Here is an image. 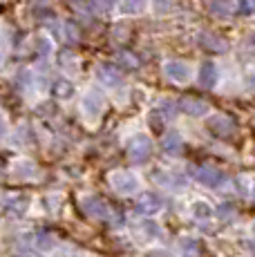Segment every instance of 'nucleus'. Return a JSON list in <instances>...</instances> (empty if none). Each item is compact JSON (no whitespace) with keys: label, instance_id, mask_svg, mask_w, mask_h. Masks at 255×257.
<instances>
[{"label":"nucleus","instance_id":"nucleus-1","mask_svg":"<svg viewBox=\"0 0 255 257\" xmlns=\"http://www.w3.org/2000/svg\"><path fill=\"white\" fill-rule=\"evenodd\" d=\"M197 43L204 49H208V52H217V54H222V52H226V49H228V43L224 41L222 36L213 34V32H202L197 36Z\"/></svg>","mask_w":255,"mask_h":257},{"label":"nucleus","instance_id":"nucleus-2","mask_svg":"<svg viewBox=\"0 0 255 257\" xmlns=\"http://www.w3.org/2000/svg\"><path fill=\"white\" fill-rule=\"evenodd\" d=\"M164 72H166V76L175 83H186L190 76V67L181 61H168L164 67Z\"/></svg>","mask_w":255,"mask_h":257},{"label":"nucleus","instance_id":"nucleus-3","mask_svg":"<svg viewBox=\"0 0 255 257\" xmlns=\"http://www.w3.org/2000/svg\"><path fill=\"white\" fill-rule=\"evenodd\" d=\"M199 78H202L204 87H213L215 81H217V67H215V63L206 61L202 65V72H199Z\"/></svg>","mask_w":255,"mask_h":257},{"label":"nucleus","instance_id":"nucleus-4","mask_svg":"<svg viewBox=\"0 0 255 257\" xmlns=\"http://www.w3.org/2000/svg\"><path fill=\"white\" fill-rule=\"evenodd\" d=\"M148 0H121V12L123 14H141L146 9Z\"/></svg>","mask_w":255,"mask_h":257},{"label":"nucleus","instance_id":"nucleus-5","mask_svg":"<svg viewBox=\"0 0 255 257\" xmlns=\"http://www.w3.org/2000/svg\"><path fill=\"white\" fill-rule=\"evenodd\" d=\"M208 7L217 16H230V0H208Z\"/></svg>","mask_w":255,"mask_h":257},{"label":"nucleus","instance_id":"nucleus-6","mask_svg":"<svg viewBox=\"0 0 255 257\" xmlns=\"http://www.w3.org/2000/svg\"><path fill=\"white\" fill-rule=\"evenodd\" d=\"M99 78H103L107 85H116V83L121 81L119 74H116V70H114V67H110V65H103L101 67V70H99Z\"/></svg>","mask_w":255,"mask_h":257},{"label":"nucleus","instance_id":"nucleus-7","mask_svg":"<svg viewBox=\"0 0 255 257\" xmlns=\"http://www.w3.org/2000/svg\"><path fill=\"white\" fill-rule=\"evenodd\" d=\"M184 110L186 112H190V114H202V112H206V105L204 103H197V101H193V98H186L184 101Z\"/></svg>","mask_w":255,"mask_h":257},{"label":"nucleus","instance_id":"nucleus-8","mask_svg":"<svg viewBox=\"0 0 255 257\" xmlns=\"http://www.w3.org/2000/svg\"><path fill=\"white\" fill-rule=\"evenodd\" d=\"M153 9L157 14H168L173 9V0H153Z\"/></svg>","mask_w":255,"mask_h":257},{"label":"nucleus","instance_id":"nucleus-9","mask_svg":"<svg viewBox=\"0 0 255 257\" xmlns=\"http://www.w3.org/2000/svg\"><path fill=\"white\" fill-rule=\"evenodd\" d=\"M92 7H94V12L105 14L114 7V0H92Z\"/></svg>","mask_w":255,"mask_h":257},{"label":"nucleus","instance_id":"nucleus-10","mask_svg":"<svg viewBox=\"0 0 255 257\" xmlns=\"http://www.w3.org/2000/svg\"><path fill=\"white\" fill-rule=\"evenodd\" d=\"M239 12H242L244 16L255 14V0H239Z\"/></svg>","mask_w":255,"mask_h":257},{"label":"nucleus","instance_id":"nucleus-11","mask_svg":"<svg viewBox=\"0 0 255 257\" xmlns=\"http://www.w3.org/2000/svg\"><path fill=\"white\" fill-rule=\"evenodd\" d=\"M85 107H101V94L90 92L85 96Z\"/></svg>","mask_w":255,"mask_h":257},{"label":"nucleus","instance_id":"nucleus-12","mask_svg":"<svg viewBox=\"0 0 255 257\" xmlns=\"http://www.w3.org/2000/svg\"><path fill=\"white\" fill-rule=\"evenodd\" d=\"M119 58H121V61H125L123 65H128V67H137V65H139L137 56H132V54H128V52H121V54H119Z\"/></svg>","mask_w":255,"mask_h":257},{"label":"nucleus","instance_id":"nucleus-13","mask_svg":"<svg viewBox=\"0 0 255 257\" xmlns=\"http://www.w3.org/2000/svg\"><path fill=\"white\" fill-rule=\"evenodd\" d=\"M56 92H58V94H70V92H72L70 83H67V81H58V83H56Z\"/></svg>","mask_w":255,"mask_h":257},{"label":"nucleus","instance_id":"nucleus-14","mask_svg":"<svg viewBox=\"0 0 255 257\" xmlns=\"http://www.w3.org/2000/svg\"><path fill=\"white\" fill-rule=\"evenodd\" d=\"M67 34H70V41H76V29L72 23H67Z\"/></svg>","mask_w":255,"mask_h":257},{"label":"nucleus","instance_id":"nucleus-15","mask_svg":"<svg viewBox=\"0 0 255 257\" xmlns=\"http://www.w3.org/2000/svg\"><path fill=\"white\" fill-rule=\"evenodd\" d=\"M251 45H253V47H255V32H253V34H251Z\"/></svg>","mask_w":255,"mask_h":257},{"label":"nucleus","instance_id":"nucleus-16","mask_svg":"<svg viewBox=\"0 0 255 257\" xmlns=\"http://www.w3.org/2000/svg\"><path fill=\"white\" fill-rule=\"evenodd\" d=\"M70 3H74V5H76V3H81V0H70Z\"/></svg>","mask_w":255,"mask_h":257},{"label":"nucleus","instance_id":"nucleus-17","mask_svg":"<svg viewBox=\"0 0 255 257\" xmlns=\"http://www.w3.org/2000/svg\"><path fill=\"white\" fill-rule=\"evenodd\" d=\"M0 130H3V123H0Z\"/></svg>","mask_w":255,"mask_h":257}]
</instances>
